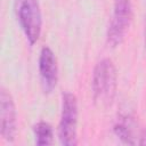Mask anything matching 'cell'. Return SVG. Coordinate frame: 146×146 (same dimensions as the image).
Returning a JSON list of instances; mask_svg holds the SVG:
<instances>
[{"instance_id": "obj_3", "label": "cell", "mask_w": 146, "mask_h": 146, "mask_svg": "<svg viewBox=\"0 0 146 146\" xmlns=\"http://www.w3.org/2000/svg\"><path fill=\"white\" fill-rule=\"evenodd\" d=\"M78 100L72 92L63 94L62 115L58 137L62 145L75 146L78 143Z\"/></svg>"}, {"instance_id": "obj_7", "label": "cell", "mask_w": 146, "mask_h": 146, "mask_svg": "<svg viewBox=\"0 0 146 146\" xmlns=\"http://www.w3.org/2000/svg\"><path fill=\"white\" fill-rule=\"evenodd\" d=\"M39 73L42 90L44 91V94L52 92L58 81V68L56 57L49 47H43L40 51Z\"/></svg>"}, {"instance_id": "obj_4", "label": "cell", "mask_w": 146, "mask_h": 146, "mask_svg": "<svg viewBox=\"0 0 146 146\" xmlns=\"http://www.w3.org/2000/svg\"><path fill=\"white\" fill-rule=\"evenodd\" d=\"M132 21V7L130 0H114V10L107 30V42L112 47L121 44Z\"/></svg>"}, {"instance_id": "obj_6", "label": "cell", "mask_w": 146, "mask_h": 146, "mask_svg": "<svg viewBox=\"0 0 146 146\" xmlns=\"http://www.w3.org/2000/svg\"><path fill=\"white\" fill-rule=\"evenodd\" d=\"M0 125L3 139L9 143L14 141L17 131L16 107L11 95L3 88L0 92Z\"/></svg>"}, {"instance_id": "obj_9", "label": "cell", "mask_w": 146, "mask_h": 146, "mask_svg": "<svg viewBox=\"0 0 146 146\" xmlns=\"http://www.w3.org/2000/svg\"><path fill=\"white\" fill-rule=\"evenodd\" d=\"M145 49H146V16H145Z\"/></svg>"}, {"instance_id": "obj_8", "label": "cell", "mask_w": 146, "mask_h": 146, "mask_svg": "<svg viewBox=\"0 0 146 146\" xmlns=\"http://www.w3.org/2000/svg\"><path fill=\"white\" fill-rule=\"evenodd\" d=\"M33 132L35 137L36 145H51L52 144V128L49 123L44 121L38 122L33 127Z\"/></svg>"}, {"instance_id": "obj_5", "label": "cell", "mask_w": 146, "mask_h": 146, "mask_svg": "<svg viewBox=\"0 0 146 146\" xmlns=\"http://www.w3.org/2000/svg\"><path fill=\"white\" fill-rule=\"evenodd\" d=\"M115 135L129 145H146V128L140 127L131 115H120L114 124Z\"/></svg>"}, {"instance_id": "obj_2", "label": "cell", "mask_w": 146, "mask_h": 146, "mask_svg": "<svg viewBox=\"0 0 146 146\" xmlns=\"http://www.w3.org/2000/svg\"><path fill=\"white\" fill-rule=\"evenodd\" d=\"M15 11L27 41L34 44L40 38L42 27L39 0H15Z\"/></svg>"}, {"instance_id": "obj_1", "label": "cell", "mask_w": 146, "mask_h": 146, "mask_svg": "<svg viewBox=\"0 0 146 146\" xmlns=\"http://www.w3.org/2000/svg\"><path fill=\"white\" fill-rule=\"evenodd\" d=\"M117 89V75L113 62L104 58L97 63L92 74L94 100L99 106L112 104Z\"/></svg>"}]
</instances>
